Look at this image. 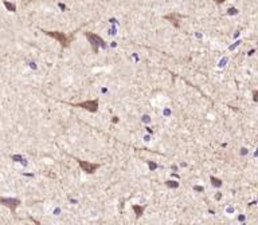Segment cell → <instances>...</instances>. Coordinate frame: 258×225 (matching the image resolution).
Masks as SVG:
<instances>
[{"mask_svg": "<svg viewBox=\"0 0 258 225\" xmlns=\"http://www.w3.org/2000/svg\"><path fill=\"white\" fill-rule=\"evenodd\" d=\"M257 90H254V93H253V99H254V102H257Z\"/></svg>", "mask_w": 258, "mask_h": 225, "instance_id": "13", "label": "cell"}, {"mask_svg": "<svg viewBox=\"0 0 258 225\" xmlns=\"http://www.w3.org/2000/svg\"><path fill=\"white\" fill-rule=\"evenodd\" d=\"M167 20H169V22L172 23L176 28H179L180 27V24H179V20H178V18H182V16H178V15H165L164 16Z\"/></svg>", "mask_w": 258, "mask_h": 225, "instance_id": "6", "label": "cell"}, {"mask_svg": "<svg viewBox=\"0 0 258 225\" xmlns=\"http://www.w3.org/2000/svg\"><path fill=\"white\" fill-rule=\"evenodd\" d=\"M211 184H213L215 188H221V186H222V181L218 180V178H215V177H211Z\"/></svg>", "mask_w": 258, "mask_h": 225, "instance_id": "9", "label": "cell"}, {"mask_svg": "<svg viewBox=\"0 0 258 225\" xmlns=\"http://www.w3.org/2000/svg\"><path fill=\"white\" fill-rule=\"evenodd\" d=\"M77 162H78V165L81 166V169H82L85 173H88V174H93V173L101 166L100 163H92V162L82 161V159H78V158H77Z\"/></svg>", "mask_w": 258, "mask_h": 225, "instance_id": "5", "label": "cell"}, {"mask_svg": "<svg viewBox=\"0 0 258 225\" xmlns=\"http://www.w3.org/2000/svg\"><path fill=\"white\" fill-rule=\"evenodd\" d=\"M42 32H43V34H46L47 36H51V38H54L55 40H58L63 48H67V47L70 46V43L73 42V39H74V35H76L74 32H73V34H70V35H66V34H63V32L47 31V30H43V28H42Z\"/></svg>", "mask_w": 258, "mask_h": 225, "instance_id": "1", "label": "cell"}, {"mask_svg": "<svg viewBox=\"0 0 258 225\" xmlns=\"http://www.w3.org/2000/svg\"><path fill=\"white\" fill-rule=\"evenodd\" d=\"M215 1H217L218 4H222V3H223V1H225V0H215Z\"/></svg>", "mask_w": 258, "mask_h": 225, "instance_id": "14", "label": "cell"}, {"mask_svg": "<svg viewBox=\"0 0 258 225\" xmlns=\"http://www.w3.org/2000/svg\"><path fill=\"white\" fill-rule=\"evenodd\" d=\"M165 185L169 186V188H178L179 184L178 182H174V181H165Z\"/></svg>", "mask_w": 258, "mask_h": 225, "instance_id": "10", "label": "cell"}, {"mask_svg": "<svg viewBox=\"0 0 258 225\" xmlns=\"http://www.w3.org/2000/svg\"><path fill=\"white\" fill-rule=\"evenodd\" d=\"M148 165H149V168H151V169H156V163H155V162H151V161H148Z\"/></svg>", "mask_w": 258, "mask_h": 225, "instance_id": "11", "label": "cell"}, {"mask_svg": "<svg viewBox=\"0 0 258 225\" xmlns=\"http://www.w3.org/2000/svg\"><path fill=\"white\" fill-rule=\"evenodd\" d=\"M4 5H5V8L8 9V11H11V12H15V11H16V5L13 4V3H9V1H5L4 0Z\"/></svg>", "mask_w": 258, "mask_h": 225, "instance_id": "8", "label": "cell"}, {"mask_svg": "<svg viewBox=\"0 0 258 225\" xmlns=\"http://www.w3.org/2000/svg\"><path fill=\"white\" fill-rule=\"evenodd\" d=\"M0 204L11 209V212H15L16 208L20 205V200L15 198V197H0Z\"/></svg>", "mask_w": 258, "mask_h": 225, "instance_id": "4", "label": "cell"}, {"mask_svg": "<svg viewBox=\"0 0 258 225\" xmlns=\"http://www.w3.org/2000/svg\"><path fill=\"white\" fill-rule=\"evenodd\" d=\"M66 103L67 105H70V106L85 109V110L90 111V113H97V110H98V101L97 99H90V101L80 102V103H69V102H66Z\"/></svg>", "mask_w": 258, "mask_h": 225, "instance_id": "3", "label": "cell"}, {"mask_svg": "<svg viewBox=\"0 0 258 225\" xmlns=\"http://www.w3.org/2000/svg\"><path fill=\"white\" fill-rule=\"evenodd\" d=\"M85 36H86V39L89 40L90 44H92V48H93L94 54H97V51H98L100 47H101V48H108L106 42H105V40H104L100 35H97V34L86 31V32H85Z\"/></svg>", "mask_w": 258, "mask_h": 225, "instance_id": "2", "label": "cell"}, {"mask_svg": "<svg viewBox=\"0 0 258 225\" xmlns=\"http://www.w3.org/2000/svg\"><path fill=\"white\" fill-rule=\"evenodd\" d=\"M133 210L136 213V218H140V216L144 212V206H140V205H133Z\"/></svg>", "mask_w": 258, "mask_h": 225, "instance_id": "7", "label": "cell"}, {"mask_svg": "<svg viewBox=\"0 0 258 225\" xmlns=\"http://www.w3.org/2000/svg\"><path fill=\"white\" fill-rule=\"evenodd\" d=\"M238 12V11H237V9H234V8H230L229 9V13H230V15H234V13H237Z\"/></svg>", "mask_w": 258, "mask_h": 225, "instance_id": "12", "label": "cell"}]
</instances>
